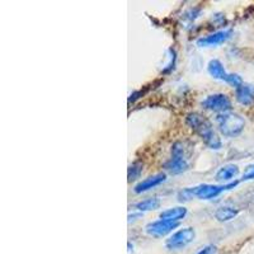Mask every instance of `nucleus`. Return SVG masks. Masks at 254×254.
Wrapping results in <instances>:
<instances>
[{"mask_svg": "<svg viewBox=\"0 0 254 254\" xmlns=\"http://www.w3.org/2000/svg\"><path fill=\"white\" fill-rule=\"evenodd\" d=\"M252 179H254V165H251V167H248V169L246 171V173H244V176H243L242 181H252Z\"/></svg>", "mask_w": 254, "mask_h": 254, "instance_id": "18", "label": "nucleus"}, {"mask_svg": "<svg viewBox=\"0 0 254 254\" xmlns=\"http://www.w3.org/2000/svg\"><path fill=\"white\" fill-rule=\"evenodd\" d=\"M238 174H239V168L235 164H225L220 168L219 171L215 174V179L217 182H226L230 183V181H233L234 178H237Z\"/></svg>", "mask_w": 254, "mask_h": 254, "instance_id": "10", "label": "nucleus"}, {"mask_svg": "<svg viewBox=\"0 0 254 254\" xmlns=\"http://www.w3.org/2000/svg\"><path fill=\"white\" fill-rule=\"evenodd\" d=\"M167 181V176L164 173H158L154 174V176L147 177L144 181L139 182L133 188V192L135 193H142V192H146V190H151V188H155L158 186H160L162 183H164Z\"/></svg>", "mask_w": 254, "mask_h": 254, "instance_id": "9", "label": "nucleus"}, {"mask_svg": "<svg viewBox=\"0 0 254 254\" xmlns=\"http://www.w3.org/2000/svg\"><path fill=\"white\" fill-rule=\"evenodd\" d=\"M237 208L230 207V206H221V207H219L215 211V217H216L217 221L220 222L230 221V220H233L234 217H237Z\"/></svg>", "mask_w": 254, "mask_h": 254, "instance_id": "14", "label": "nucleus"}, {"mask_svg": "<svg viewBox=\"0 0 254 254\" xmlns=\"http://www.w3.org/2000/svg\"><path fill=\"white\" fill-rule=\"evenodd\" d=\"M207 72L214 79H217V80L222 81H228L229 79V72H226L225 67L221 64V61H219L217 59H214V60H210V63L207 64Z\"/></svg>", "mask_w": 254, "mask_h": 254, "instance_id": "12", "label": "nucleus"}, {"mask_svg": "<svg viewBox=\"0 0 254 254\" xmlns=\"http://www.w3.org/2000/svg\"><path fill=\"white\" fill-rule=\"evenodd\" d=\"M186 124L202 139V141L207 145L212 150H220L222 146V142L220 140L219 135L214 130V127L207 119H205L202 115L197 112L188 113L186 117Z\"/></svg>", "mask_w": 254, "mask_h": 254, "instance_id": "1", "label": "nucleus"}, {"mask_svg": "<svg viewBox=\"0 0 254 254\" xmlns=\"http://www.w3.org/2000/svg\"><path fill=\"white\" fill-rule=\"evenodd\" d=\"M202 107L205 110L211 111V112L225 113L231 110V101L226 94L222 93H216V94L207 95L202 101Z\"/></svg>", "mask_w": 254, "mask_h": 254, "instance_id": "6", "label": "nucleus"}, {"mask_svg": "<svg viewBox=\"0 0 254 254\" xmlns=\"http://www.w3.org/2000/svg\"><path fill=\"white\" fill-rule=\"evenodd\" d=\"M233 35V31L231 29H224V31H217L215 33H211V35L205 36V37H201L197 40V46L199 47H215L222 45L224 42L229 40Z\"/></svg>", "mask_w": 254, "mask_h": 254, "instance_id": "8", "label": "nucleus"}, {"mask_svg": "<svg viewBox=\"0 0 254 254\" xmlns=\"http://www.w3.org/2000/svg\"><path fill=\"white\" fill-rule=\"evenodd\" d=\"M196 254H217V248L215 246H206L199 249Z\"/></svg>", "mask_w": 254, "mask_h": 254, "instance_id": "17", "label": "nucleus"}, {"mask_svg": "<svg viewBox=\"0 0 254 254\" xmlns=\"http://www.w3.org/2000/svg\"><path fill=\"white\" fill-rule=\"evenodd\" d=\"M217 128L225 137H235L240 135L246 127V120L234 112L221 113L216 117Z\"/></svg>", "mask_w": 254, "mask_h": 254, "instance_id": "3", "label": "nucleus"}, {"mask_svg": "<svg viewBox=\"0 0 254 254\" xmlns=\"http://www.w3.org/2000/svg\"><path fill=\"white\" fill-rule=\"evenodd\" d=\"M142 172V164L139 162L133 163L132 165H130V168H128V182H131V181H135V179H137L140 177V174H141Z\"/></svg>", "mask_w": 254, "mask_h": 254, "instance_id": "16", "label": "nucleus"}, {"mask_svg": "<svg viewBox=\"0 0 254 254\" xmlns=\"http://www.w3.org/2000/svg\"><path fill=\"white\" fill-rule=\"evenodd\" d=\"M187 215V208L178 206V207H171L168 210L160 212V219L168 220V221L179 222L182 219H185Z\"/></svg>", "mask_w": 254, "mask_h": 254, "instance_id": "13", "label": "nucleus"}, {"mask_svg": "<svg viewBox=\"0 0 254 254\" xmlns=\"http://www.w3.org/2000/svg\"><path fill=\"white\" fill-rule=\"evenodd\" d=\"M235 98L242 106H252L254 103V87L249 84H243L242 87L235 89Z\"/></svg>", "mask_w": 254, "mask_h": 254, "instance_id": "11", "label": "nucleus"}, {"mask_svg": "<svg viewBox=\"0 0 254 254\" xmlns=\"http://www.w3.org/2000/svg\"><path fill=\"white\" fill-rule=\"evenodd\" d=\"M179 222H173L168 221V220H156V221L149 222L146 226H145V231H146L147 235L154 238H163L165 235H168L169 233L174 230L176 228H178Z\"/></svg>", "mask_w": 254, "mask_h": 254, "instance_id": "7", "label": "nucleus"}, {"mask_svg": "<svg viewBox=\"0 0 254 254\" xmlns=\"http://www.w3.org/2000/svg\"><path fill=\"white\" fill-rule=\"evenodd\" d=\"M194 239H196V230L193 228L181 229L168 238L167 242H165V247L169 251H181V249L190 246Z\"/></svg>", "mask_w": 254, "mask_h": 254, "instance_id": "5", "label": "nucleus"}, {"mask_svg": "<svg viewBox=\"0 0 254 254\" xmlns=\"http://www.w3.org/2000/svg\"><path fill=\"white\" fill-rule=\"evenodd\" d=\"M160 206V201L156 197H153V198H146L142 199L140 202H137L135 205V208L140 212H146V211H153L156 210V208Z\"/></svg>", "mask_w": 254, "mask_h": 254, "instance_id": "15", "label": "nucleus"}, {"mask_svg": "<svg viewBox=\"0 0 254 254\" xmlns=\"http://www.w3.org/2000/svg\"><path fill=\"white\" fill-rule=\"evenodd\" d=\"M239 182H230L225 185H199L192 188H186L178 193L179 201H190L193 197L199 199H212L216 198L221 193L229 190H233Z\"/></svg>", "mask_w": 254, "mask_h": 254, "instance_id": "2", "label": "nucleus"}, {"mask_svg": "<svg viewBox=\"0 0 254 254\" xmlns=\"http://www.w3.org/2000/svg\"><path fill=\"white\" fill-rule=\"evenodd\" d=\"M164 168L172 174H181L188 171V154L186 151V145L178 141L172 146V158L164 164Z\"/></svg>", "mask_w": 254, "mask_h": 254, "instance_id": "4", "label": "nucleus"}]
</instances>
